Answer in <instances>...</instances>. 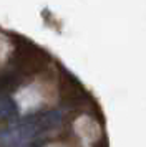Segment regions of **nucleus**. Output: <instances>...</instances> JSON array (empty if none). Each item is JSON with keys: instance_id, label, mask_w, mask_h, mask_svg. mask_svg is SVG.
Returning <instances> with one entry per match:
<instances>
[{"instance_id": "obj_1", "label": "nucleus", "mask_w": 146, "mask_h": 147, "mask_svg": "<svg viewBox=\"0 0 146 147\" xmlns=\"http://www.w3.org/2000/svg\"><path fill=\"white\" fill-rule=\"evenodd\" d=\"M18 114V106L13 98H10L8 94L2 93L0 94V121L12 119Z\"/></svg>"}]
</instances>
